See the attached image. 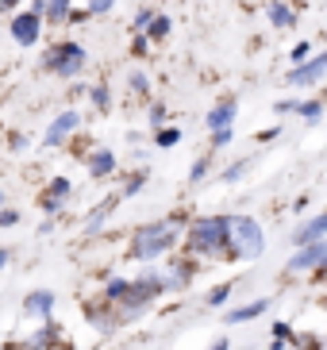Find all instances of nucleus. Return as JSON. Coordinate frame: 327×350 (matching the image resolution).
<instances>
[{"mask_svg": "<svg viewBox=\"0 0 327 350\" xmlns=\"http://www.w3.org/2000/svg\"><path fill=\"white\" fill-rule=\"evenodd\" d=\"M231 143V131H220V135H212V146H227Z\"/></svg>", "mask_w": 327, "mask_h": 350, "instance_id": "58836bf2", "label": "nucleus"}, {"mask_svg": "<svg viewBox=\"0 0 327 350\" xmlns=\"http://www.w3.org/2000/svg\"><path fill=\"white\" fill-rule=\"evenodd\" d=\"M127 285H131L127 278H112V281H108V288H104V297H108V300L116 304V300H120L123 293H127Z\"/></svg>", "mask_w": 327, "mask_h": 350, "instance_id": "cd10ccee", "label": "nucleus"}, {"mask_svg": "<svg viewBox=\"0 0 327 350\" xmlns=\"http://www.w3.org/2000/svg\"><path fill=\"white\" fill-rule=\"evenodd\" d=\"M316 273H319V285H327V266H319Z\"/></svg>", "mask_w": 327, "mask_h": 350, "instance_id": "37998d69", "label": "nucleus"}, {"mask_svg": "<svg viewBox=\"0 0 327 350\" xmlns=\"http://www.w3.org/2000/svg\"><path fill=\"white\" fill-rule=\"evenodd\" d=\"M235 116H239V100L235 96H224V100L212 104V112H208V131L220 135V131H231L235 127Z\"/></svg>", "mask_w": 327, "mask_h": 350, "instance_id": "9d476101", "label": "nucleus"}, {"mask_svg": "<svg viewBox=\"0 0 327 350\" xmlns=\"http://www.w3.org/2000/svg\"><path fill=\"white\" fill-rule=\"evenodd\" d=\"M246 165H250V162H246V158H239L235 165H227V170H224V181H227V185H235L239 177L246 174Z\"/></svg>", "mask_w": 327, "mask_h": 350, "instance_id": "c85d7f7f", "label": "nucleus"}, {"mask_svg": "<svg viewBox=\"0 0 327 350\" xmlns=\"http://www.w3.org/2000/svg\"><path fill=\"white\" fill-rule=\"evenodd\" d=\"M77 127H81V112L66 108L62 116H54V120H51V127H47V135H42V143H47V146H62L73 131H77Z\"/></svg>", "mask_w": 327, "mask_h": 350, "instance_id": "1a4fd4ad", "label": "nucleus"}, {"mask_svg": "<svg viewBox=\"0 0 327 350\" xmlns=\"http://www.w3.org/2000/svg\"><path fill=\"white\" fill-rule=\"evenodd\" d=\"M127 85H131V93H139V96H151V77H146L143 70L127 73Z\"/></svg>", "mask_w": 327, "mask_h": 350, "instance_id": "393cba45", "label": "nucleus"}, {"mask_svg": "<svg viewBox=\"0 0 327 350\" xmlns=\"http://www.w3.org/2000/svg\"><path fill=\"white\" fill-rule=\"evenodd\" d=\"M289 58H293V66L308 62V58H312V46H308V42H297V46H293V54H289Z\"/></svg>", "mask_w": 327, "mask_h": 350, "instance_id": "72a5a7b5", "label": "nucleus"}, {"mask_svg": "<svg viewBox=\"0 0 327 350\" xmlns=\"http://www.w3.org/2000/svg\"><path fill=\"white\" fill-rule=\"evenodd\" d=\"M181 143V127H158L154 131V146H162V150H170V146Z\"/></svg>", "mask_w": 327, "mask_h": 350, "instance_id": "412c9836", "label": "nucleus"}, {"mask_svg": "<svg viewBox=\"0 0 327 350\" xmlns=\"http://www.w3.org/2000/svg\"><path fill=\"white\" fill-rule=\"evenodd\" d=\"M0 204H4V189H0Z\"/></svg>", "mask_w": 327, "mask_h": 350, "instance_id": "a18cd8bd", "label": "nucleus"}, {"mask_svg": "<svg viewBox=\"0 0 327 350\" xmlns=\"http://www.w3.org/2000/svg\"><path fill=\"white\" fill-rule=\"evenodd\" d=\"M327 77V51L316 54V58H308V62L293 66V70L285 73V85H297V89H312V85H319Z\"/></svg>", "mask_w": 327, "mask_h": 350, "instance_id": "0eeeda50", "label": "nucleus"}, {"mask_svg": "<svg viewBox=\"0 0 327 350\" xmlns=\"http://www.w3.org/2000/svg\"><path fill=\"white\" fill-rule=\"evenodd\" d=\"M266 308H270V300H266V297H262V300H250V304H243V308L227 312V323H250V319H258Z\"/></svg>", "mask_w": 327, "mask_h": 350, "instance_id": "dca6fc26", "label": "nucleus"}, {"mask_svg": "<svg viewBox=\"0 0 327 350\" xmlns=\"http://www.w3.org/2000/svg\"><path fill=\"white\" fill-rule=\"evenodd\" d=\"M42 66H47V73H54V77H62V81H73V77H81V73H85L89 54H85L81 42L62 39V42H54L51 51H47Z\"/></svg>", "mask_w": 327, "mask_h": 350, "instance_id": "20e7f679", "label": "nucleus"}, {"mask_svg": "<svg viewBox=\"0 0 327 350\" xmlns=\"http://www.w3.org/2000/svg\"><path fill=\"white\" fill-rule=\"evenodd\" d=\"M112 8H116V0H85L89 16H104V12H112Z\"/></svg>", "mask_w": 327, "mask_h": 350, "instance_id": "c756f323", "label": "nucleus"}, {"mask_svg": "<svg viewBox=\"0 0 327 350\" xmlns=\"http://www.w3.org/2000/svg\"><path fill=\"white\" fill-rule=\"evenodd\" d=\"M293 342H297V350H324V342H319L312 331H308V335H297Z\"/></svg>", "mask_w": 327, "mask_h": 350, "instance_id": "2f4dec72", "label": "nucleus"}, {"mask_svg": "<svg viewBox=\"0 0 327 350\" xmlns=\"http://www.w3.org/2000/svg\"><path fill=\"white\" fill-rule=\"evenodd\" d=\"M85 96H89V100L101 108V112H108V108H112V93H108V85H104V81L89 85V93H85Z\"/></svg>", "mask_w": 327, "mask_h": 350, "instance_id": "aec40b11", "label": "nucleus"}, {"mask_svg": "<svg viewBox=\"0 0 327 350\" xmlns=\"http://www.w3.org/2000/svg\"><path fill=\"white\" fill-rule=\"evenodd\" d=\"M324 347H327V339H324Z\"/></svg>", "mask_w": 327, "mask_h": 350, "instance_id": "49530a36", "label": "nucleus"}, {"mask_svg": "<svg viewBox=\"0 0 327 350\" xmlns=\"http://www.w3.org/2000/svg\"><path fill=\"white\" fill-rule=\"evenodd\" d=\"M23 312H27V316H35V319H51L54 293H51V288H35V293H27V297H23Z\"/></svg>", "mask_w": 327, "mask_h": 350, "instance_id": "f8f14e48", "label": "nucleus"}, {"mask_svg": "<svg viewBox=\"0 0 327 350\" xmlns=\"http://www.w3.org/2000/svg\"><path fill=\"white\" fill-rule=\"evenodd\" d=\"M231 288H235V281H224V285H215L212 293L205 297V300H208V308H220V304H224V300L231 297Z\"/></svg>", "mask_w": 327, "mask_h": 350, "instance_id": "b1692460", "label": "nucleus"}, {"mask_svg": "<svg viewBox=\"0 0 327 350\" xmlns=\"http://www.w3.org/2000/svg\"><path fill=\"white\" fill-rule=\"evenodd\" d=\"M70 0H47V8H42V23H51V27H62V23L70 20Z\"/></svg>", "mask_w": 327, "mask_h": 350, "instance_id": "f3484780", "label": "nucleus"}, {"mask_svg": "<svg viewBox=\"0 0 327 350\" xmlns=\"http://www.w3.org/2000/svg\"><path fill=\"white\" fill-rule=\"evenodd\" d=\"M116 174V154L112 150H92L89 158V177L92 181H104V177H112Z\"/></svg>", "mask_w": 327, "mask_h": 350, "instance_id": "4468645a", "label": "nucleus"}, {"mask_svg": "<svg viewBox=\"0 0 327 350\" xmlns=\"http://www.w3.org/2000/svg\"><path fill=\"white\" fill-rule=\"evenodd\" d=\"M212 350H231V347H227V339H220V342H215Z\"/></svg>", "mask_w": 327, "mask_h": 350, "instance_id": "c03bdc74", "label": "nucleus"}, {"mask_svg": "<svg viewBox=\"0 0 327 350\" xmlns=\"http://www.w3.org/2000/svg\"><path fill=\"white\" fill-rule=\"evenodd\" d=\"M170 31H174V20H170V16H162V12H158V16H154V20L151 23H146V39H151V42H158V39H166V35H170Z\"/></svg>", "mask_w": 327, "mask_h": 350, "instance_id": "6ab92c4d", "label": "nucleus"}, {"mask_svg": "<svg viewBox=\"0 0 327 350\" xmlns=\"http://www.w3.org/2000/svg\"><path fill=\"white\" fill-rule=\"evenodd\" d=\"M158 127H166V104H154L151 108V131H158Z\"/></svg>", "mask_w": 327, "mask_h": 350, "instance_id": "c9c22d12", "label": "nucleus"}, {"mask_svg": "<svg viewBox=\"0 0 327 350\" xmlns=\"http://www.w3.org/2000/svg\"><path fill=\"white\" fill-rule=\"evenodd\" d=\"M20 4H23V0H0V12H16Z\"/></svg>", "mask_w": 327, "mask_h": 350, "instance_id": "ea45409f", "label": "nucleus"}, {"mask_svg": "<svg viewBox=\"0 0 327 350\" xmlns=\"http://www.w3.org/2000/svg\"><path fill=\"white\" fill-rule=\"evenodd\" d=\"M146 185V170H135L131 177H127V181H123V189H120V196H135L139 193V189Z\"/></svg>", "mask_w": 327, "mask_h": 350, "instance_id": "bb28decb", "label": "nucleus"}, {"mask_svg": "<svg viewBox=\"0 0 327 350\" xmlns=\"http://www.w3.org/2000/svg\"><path fill=\"white\" fill-rule=\"evenodd\" d=\"M189 278H193V269H189V266H174V273L162 278V281H166V288H185V285H189Z\"/></svg>", "mask_w": 327, "mask_h": 350, "instance_id": "a878e982", "label": "nucleus"}, {"mask_svg": "<svg viewBox=\"0 0 327 350\" xmlns=\"http://www.w3.org/2000/svg\"><path fill=\"white\" fill-rule=\"evenodd\" d=\"M158 293H166L162 273H143V278H135L131 285H127V293L116 300V319H135V316H143V312L151 308L154 300H158Z\"/></svg>", "mask_w": 327, "mask_h": 350, "instance_id": "7ed1b4c3", "label": "nucleus"}, {"mask_svg": "<svg viewBox=\"0 0 327 350\" xmlns=\"http://www.w3.org/2000/svg\"><path fill=\"white\" fill-rule=\"evenodd\" d=\"M266 16H270V23H274V27H281V31L297 23V12L289 8L285 0H270V4H266Z\"/></svg>", "mask_w": 327, "mask_h": 350, "instance_id": "2eb2a0df", "label": "nucleus"}, {"mask_svg": "<svg viewBox=\"0 0 327 350\" xmlns=\"http://www.w3.org/2000/svg\"><path fill=\"white\" fill-rule=\"evenodd\" d=\"M231 250L239 258H262V250H266L262 224L250 216H231Z\"/></svg>", "mask_w": 327, "mask_h": 350, "instance_id": "39448f33", "label": "nucleus"}, {"mask_svg": "<svg viewBox=\"0 0 327 350\" xmlns=\"http://www.w3.org/2000/svg\"><path fill=\"white\" fill-rule=\"evenodd\" d=\"M70 193H73L70 181H66V177H54L51 185H47V193H42V212H47V216H58L62 204L70 200Z\"/></svg>", "mask_w": 327, "mask_h": 350, "instance_id": "9b49d317", "label": "nucleus"}, {"mask_svg": "<svg viewBox=\"0 0 327 350\" xmlns=\"http://www.w3.org/2000/svg\"><path fill=\"white\" fill-rule=\"evenodd\" d=\"M112 208H116V196H108V200H101V204L92 208L89 219H85V235H96V231L104 227V219H108V212H112Z\"/></svg>", "mask_w": 327, "mask_h": 350, "instance_id": "a211bd4d", "label": "nucleus"}, {"mask_svg": "<svg viewBox=\"0 0 327 350\" xmlns=\"http://www.w3.org/2000/svg\"><path fill=\"white\" fill-rule=\"evenodd\" d=\"M8 35H12V42H16V46H35V42H39V35H42V12H31V8L12 12Z\"/></svg>", "mask_w": 327, "mask_h": 350, "instance_id": "423d86ee", "label": "nucleus"}, {"mask_svg": "<svg viewBox=\"0 0 327 350\" xmlns=\"http://www.w3.org/2000/svg\"><path fill=\"white\" fill-rule=\"evenodd\" d=\"M297 104H300V100H281V104H277V112L289 116V112H297Z\"/></svg>", "mask_w": 327, "mask_h": 350, "instance_id": "4c0bfd02", "label": "nucleus"}, {"mask_svg": "<svg viewBox=\"0 0 327 350\" xmlns=\"http://www.w3.org/2000/svg\"><path fill=\"white\" fill-rule=\"evenodd\" d=\"M297 116H304V124H316L319 116H324V100H300Z\"/></svg>", "mask_w": 327, "mask_h": 350, "instance_id": "4be33fe9", "label": "nucleus"}, {"mask_svg": "<svg viewBox=\"0 0 327 350\" xmlns=\"http://www.w3.org/2000/svg\"><path fill=\"white\" fill-rule=\"evenodd\" d=\"M20 224V212H12V208H0V227H16Z\"/></svg>", "mask_w": 327, "mask_h": 350, "instance_id": "e433bc0d", "label": "nucleus"}, {"mask_svg": "<svg viewBox=\"0 0 327 350\" xmlns=\"http://www.w3.org/2000/svg\"><path fill=\"white\" fill-rule=\"evenodd\" d=\"M277 135H281V127H270V131H262L258 139H262V143H270V139H277Z\"/></svg>", "mask_w": 327, "mask_h": 350, "instance_id": "a19ab883", "label": "nucleus"}, {"mask_svg": "<svg viewBox=\"0 0 327 350\" xmlns=\"http://www.w3.org/2000/svg\"><path fill=\"white\" fill-rule=\"evenodd\" d=\"M208 170H212V158H196V162H193V170H189V181L196 185V181H200V177L208 174Z\"/></svg>", "mask_w": 327, "mask_h": 350, "instance_id": "7c9ffc66", "label": "nucleus"}, {"mask_svg": "<svg viewBox=\"0 0 327 350\" xmlns=\"http://www.w3.org/2000/svg\"><path fill=\"white\" fill-rule=\"evenodd\" d=\"M324 235H327V212H319V216H312L308 224H300L297 231H293V243H297V247H308V243H319Z\"/></svg>", "mask_w": 327, "mask_h": 350, "instance_id": "ddd939ff", "label": "nucleus"}, {"mask_svg": "<svg viewBox=\"0 0 327 350\" xmlns=\"http://www.w3.org/2000/svg\"><path fill=\"white\" fill-rule=\"evenodd\" d=\"M8 258H12V250H8V247H0V269L8 266Z\"/></svg>", "mask_w": 327, "mask_h": 350, "instance_id": "79ce46f5", "label": "nucleus"}, {"mask_svg": "<svg viewBox=\"0 0 327 350\" xmlns=\"http://www.w3.org/2000/svg\"><path fill=\"white\" fill-rule=\"evenodd\" d=\"M185 247L196 258H215L220 250L231 247V216H200L193 219L189 235H185Z\"/></svg>", "mask_w": 327, "mask_h": 350, "instance_id": "f03ea898", "label": "nucleus"}, {"mask_svg": "<svg viewBox=\"0 0 327 350\" xmlns=\"http://www.w3.org/2000/svg\"><path fill=\"white\" fill-rule=\"evenodd\" d=\"M146 51H151V39H146V35L139 31V35H135V39H131V54H135V58H143Z\"/></svg>", "mask_w": 327, "mask_h": 350, "instance_id": "f704fd0d", "label": "nucleus"}, {"mask_svg": "<svg viewBox=\"0 0 327 350\" xmlns=\"http://www.w3.org/2000/svg\"><path fill=\"white\" fill-rule=\"evenodd\" d=\"M319 266H327V239L308 243L289 258V273H304V269H319Z\"/></svg>", "mask_w": 327, "mask_h": 350, "instance_id": "6e6552de", "label": "nucleus"}, {"mask_svg": "<svg viewBox=\"0 0 327 350\" xmlns=\"http://www.w3.org/2000/svg\"><path fill=\"white\" fill-rule=\"evenodd\" d=\"M177 239H181V219H154V224L135 227L127 254L139 258V262H154V258H162L166 250H174Z\"/></svg>", "mask_w": 327, "mask_h": 350, "instance_id": "f257e3e1", "label": "nucleus"}, {"mask_svg": "<svg viewBox=\"0 0 327 350\" xmlns=\"http://www.w3.org/2000/svg\"><path fill=\"white\" fill-rule=\"evenodd\" d=\"M154 20V8H139V12H135V20H131V27H135V31H146V23H151Z\"/></svg>", "mask_w": 327, "mask_h": 350, "instance_id": "473e14b6", "label": "nucleus"}, {"mask_svg": "<svg viewBox=\"0 0 327 350\" xmlns=\"http://www.w3.org/2000/svg\"><path fill=\"white\" fill-rule=\"evenodd\" d=\"M293 339H297V335H293L289 323H274V342H270V350H285Z\"/></svg>", "mask_w": 327, "mask_h": 350, "instance_id": "5701e85b", "label": "nucleus"}]
</instances>
